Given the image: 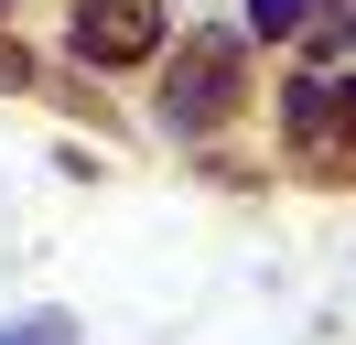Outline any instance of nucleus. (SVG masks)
Masks as SVG:
<instances>
[{
    "mask_svg": "<svg viewBox=\"0 0 356 345\" xmlns=\"http://www.w3.org/2000/svg\"><path fill=\"white\" fill-rule=\"evenodd\" d=\"M302 22V0H248V33H291Z\"/></svg>",
    "mask_w": 356,
    "mask_h": 345,
    "instance_id": "20e7f679",
    "label": "nucleus"
},
{
    "mask_svg": "<svg viewBox=\"0 0 356 345\" xmlns=\"http://www.w3.org/2000/svg\"><path fill=\"white\" fill-rule=\"evenodd\" d=\"M0 345H76V323H65V313H33V323H11Z\"/></svg>",
    "mask_w": 356,
    "mask_h": 345,
    "instance_id": "7ed1b4c3",
    "label": "nucleus"
},
{
    "mask_svg": "<svg viewBox=\"0 0 356 345\" xmlns=\"http://www.w3.org/2000/svg\"><path fill=\"white\" fill-rule=\"evenodd\" d=\"M152 43H162L152 0H87V11H76V54L87 65H130V54H152Z\"/></svg>",
    "mask_w": 356,
    "mask_h": 345,
    "instance_id": "f257e3e1",
    "label": "nucleus"
},
{
    "mask_svg": "<svg viewBox=\"0 0 356 345\" xmlns=\"http://www.w3.org/2000/svg\"><path fill=\"white\" fill-rule=\"evenodd\" d=\"M227 97H238V65H227L216 43H205V54H184V65H173V129H205V119H216Z\"/></svg>",
    "mask_w": 356,
    "mask_h": 345,
    "instance_id": "f03ea898",
    "label": "nucleus"
}]
</instances>
